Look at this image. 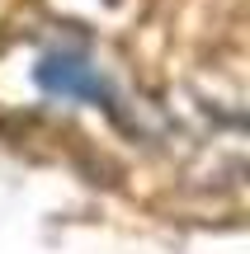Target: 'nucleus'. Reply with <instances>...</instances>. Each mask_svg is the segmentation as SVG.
Instances as JSON below:
<instances>
[{
	"label": "nucleus",
	"instance_id": "obj_1",
	"mask_svg": "<svg viewBox=\"0 0 250 254\" xmlns=\"http://www.w3.org/2000/svg\"><path fill=\"white\" fill-rule=\"evenodd\" d=\"M43 85H52V90H66V94L99 90L94 71H90V66H81V62H47V66H43Z\"/></svg>",
	"mask_w": 250,
	"mask_h": 254
}]
</instances>
